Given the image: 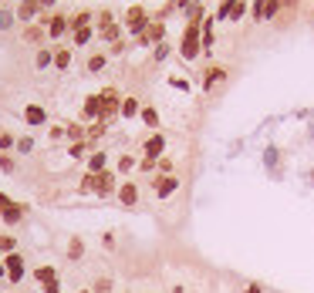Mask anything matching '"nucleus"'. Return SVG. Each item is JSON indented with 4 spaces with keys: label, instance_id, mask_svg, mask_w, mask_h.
Listing matches in <instances>:
<instances>
[{
    "label": "nucleus",
    "instance_id": "obj_25",
    "mask_svg": "<svg viewBox=\"0 0 314 293\" xmlns=\"http://www.w3.org/2000/svg\"><path fill=\"white\" fill-rule=\"evenodd\" d=\"M0 253H3V256L17 253V236H10V232H0Z\"/></svg>",
    "mask_w": 314,
    "mask_h": 293
},
{
    "label": "nucleus",
    "instance_id": "obj_30",
    "mask_svg": "<svg viewBox=\"0 0 314 293\" xmlns=\"http://www.w3.org/2000/svg\"><path fill=\"white\" fill-rule=\"evenodd\" d=\"M81 192H95L98 196V175H91V172H84V179H81V185H78Z\"/></svg>",
    "mask_w": 314,
    "mask_h": 293
},
{
    "label": "nucleus",
    "instance_id": "obj_18",
    "mask_svg": "<svg viewBox=\"0 0 314 293\" xmlns=\"http://www.w3.org/2000/svg\"><path fill=\"white\" fill-rule=\"evenodd\" d=\"M65 139H71V145H75V142H88V125L68 122V125H65Z\"/></svg>",
    "mask_w": 314,
    "mask_h": 293
},
{
    "label": "nucleus",
    "instance_id": "obj_7",
    "mask_svg": "<svg viewBox=\"0 0 314 293\" xmlns=\"http://www.w3.org/2000/svg\"><path fill=\"white\" fill-rule=\"evenodd\" d=\"M281 0H260V3H253L250 7V14H253V20H274L277 14H281Z\"/></svg>",
    "mask_w": 314,
    "mask_h": 293
},
{
    "label": "nucleus",
    "instance_id": "obj_33",
    "mask_svg": "<svg viewBox=\"0 0 314 293\" xmlns=\"http://www.w3.org/2000/svg\"><path fill=\"white\" fill-rule=\"evenodd\" d=\"M10 148H17V139L10 132H0V155H7Z\"/></svg>",
    "mask_w": 314,
    "mask_h": 293
},
{
    "label": "nucleus",
    "instance_id": "obj_40",
    "mask_svg": "<svg viewBox=\"0 0 314 293\" xmlns=\"http://www.w3.org/2000/svg\"><path fill=\"white\" fill-rule=\"evenodd\" d=\"M65 139V125H51V142H61Z\"/></svg>",
    "mask_w": 314,
    "mask_h": 293
},
{
    "label": "nucleus",
    "instance_id": "obj_24",
    "mask_svg": "<svg viewBox=\"0 0 314 293\" xmlns=\"http://www.w3.org/2000/svg\"><path fill=\"white\" fill-rule=\"evenodd\" d=\"M81 256H84V243H81V236H71V243H68V260L78 263Z\"/></svg>",
    "mask_w": 314,
    "mask_h": 293
},
{
    "label": "nucleus",
    "instance_id": "obj_13",
    "mask_svg": "<svg viewBox=\"0 0 314 293\" xmlns=\"http://www.w3.org/2000/svg\"><path fill=\"white\" fill-rule=\"evenodd\" d=\"M227 68H216V64H213V68H206V71H203V81H199V88H203V91H213V84H216V81H227Z\"/></svg>",
    "mask_w": 314,
    "mask_h": 293
},
{
    "label": "nucleus",
    "instance_id": "obj_45",
    "mask_svg": "<svg viewBox=\"0 0 314 293\" xmlns=\"http://www.w3.org/2000/svg\"><path fill=\"white\" fill-rule=\"evenodd\" d=\"M78 293H91V290H78Z\"/></svg>",
    "mask_w": 314,
    "mask_h": 293
},
{
    "label": "nucleus",
    "instance_id": "obj_44",
    "mask_svg": "<svg viewBox=\"0 0 314 293\" xmlns=\"http://www.w3.org/2000/svg\"><path fill=\"white\" fill-rule=\"evenodd\" d=\"M3 277H7V266H3V260H0V280H3Z\"/></svg>",
    "mask_w": 314,
    "mask_h": 293
},
{
    "label": "nucleus",
    "instance_id": "obj_10",
    "mask_svg": "<svg viewBox=\"0 0 314 293\" xmlns=\"http://www.w3.org/2000/svg\"><path fill=\"white\" fill-rule=\"evenodd\" d=\"M115 196H118V202H122L125 209H135V206H139V185H135V182H122Z\"/></svg>",
    "mask_w": 314,
    "mask_h": 293
},
{
    "label": "nucleus",
    "instance_id": "obj_16",
    "mask_svg": "<svg viewBox=\"0 0 314 293\" xmlns=\"http://www.w3.org/2000/svg\"><path fill=\"white\" fill-rule=\"evenodd\" d=\"M162 152H165V139H162V135H149V139H146V158H152V162H159V158H162Z\"/></svg>",
    "mask_w": 314,
    "mask_h": 293
},
{
    "label": "nucleus",
    "instance_id": "obj_19",
    "mask_svg": "<svg viewBox=\"0 0 314 293\" xmlns=\"http://www.w3.org/2000/svg\"><path fill=\"white\" fill-rule=\"evenodd\" d=\"M44 34H48V27H41V24H27V31H24V41H31V44H37V47H41Z\"/></svg>",
    "mask_w": 314,
    "mask_h": 293
},
{
    "label": "nucleus",
    "instance_id": "obj_9",
    "mask_svg": "<svg viewBox=\"0 0 314 293\" xmlns=\"http://www.w3.org/2000/svg\"><path fill=\"white\" fill-rule=\"evenodd\" d=\"M152 189H156L159 199H169V196L179 189V179H176V175H156V179H152Z\"/></svg>",
    "mask_w": 314,
    "mask_h": 293
},
{
    "label": "nucleus",
    "instance_id": "obj_46",
    "mask_svg": "<svg viewBox=\"0 0 314 293\" xmlns=\"http://www.w3.org/2000/svg\"><path fill=\"white\" fill-rule=\"evenodd\" d=\"M172 293H182V290H172Z\"/></svg>",
    "mask_w": 314,
    "mask_h": 293
},
{
    "label": "nucleus",
    "instance_id": "obj_29",
    "mask_svg": "<svg viewBox=\"0 0 314 293\" xmlns=\"http://www.w3.org/2000/svg\"><path fill=\"white\" fill-rule=\"evenodd\" d=\"M91 37H95V27H81V31H75V34H71V41H75L78 47H84Z\"/></svg>",
    "mask_w": 314,
    "mask_h": 293
},
{
    "label": "nucleus",
    "instance_id": "obj_20",
    "mask_svg": "<svg viewBox=\"0 0 314 293\" xmlns=\"http://www.w3.org/2000/svg\"><path fill=\"white\" fill-rule=\"evenodd\" d=\"M54 68L58 71H68L71 68V51L68 47H54Z\"/></svg>",
    "mask_w": 314,
    "mask_h": 293
},
{
    "label": "nucleus",
    "instance_id": "obj_41",
    "mask_svg": "<svg viewBox=\"0 0 314 293\" xmlns=\"http://www.w3.org/2000/svg\"><path fill=\"white\" fill-rule=\"evenodd\" d=\"M139 169H142V172H152L156 162H152V158H139Z\"/></svg>",
    "mask_w": 314,
    "mask_h": 293
},
{
    "label": "nucleus",
    "instance_id": "obj_21",
    "mask_svg": "<svg viewBox=\"0 0 314 293\" xmlns=\"http://www.w3.org/2000/svg\"><path fill=\"white\" fill-rule=\"evenodd\" d=\"M135 115H142L139 98H122V118H135Z\"/></svg>",
    "mask_w": 314,
    "mask_h": 293
},
{
    "label": "nucleus",
    "instance_id": "obj_6",
    "mask_svg": "<svg viewBox=\"0 0 314 293\" xmlns=\"http://www.w3.org/2000/svg\"><path fill=\"white\" fill-rule=\"evenodd\" d=\"M3 266H7V280L17 287L20 280H24V273H27V260L20 256V253H10V256H3Z\"/></svg>",
    "mask_w": 314,
    "mask_h": 293
},
{
    "label": "nucleus",
    "instance_id": "obj_43",
    "mask_svg": "<svg viewBox=\"0 0 314 293\" xmlns=\"http://www.w3.org/2000/svg\"><path fill=\"white\" fill-rule=\"evenodd\" d=\"M243 293H264V287H260V283H250V287H247Z\"/></svg>",
    "mask_w": 314,
    "mask_h": 293
},
{
    "label": "nucleus",
    "instance_id": "obj_34",
    "mask_svg": "<svg viewBox=\"0 0 314 293\" xmlns=\"http://www.w3.org/2000/svg\"><path fill=\"white\" fill-rule=\"evenodd\" d=\"M112 290H115V287H112V280H108V277H98V280L91 283V293H112Z\"/></svg>",
    "mask_w": 314,
    "mask_h": 293
},
{
    "label": "nucleus",
    "instance_id": "obj_35",
    "mask_svg": "<svg viewBox=\"0 0 314 293\" xmlns=\"http://www.w3.org/2000/svg\"><path fill=\"white\" fill-rule=\"evenodd\" d=\"M156 165H159V175H176V172H172L176 165H172V158H169V155H162Z\"/></svg>",
    "mask_w": 314,
    "mask_h": 293
},
{
    "label": "nucleus",
    "instance_id": "obj_42",
    "mask_svg": "<svg viewBox=\"0 0 314 293\" xmlns=\"http://www.w3.org/2000/svg\"><path fill=\"white\" fill-rule=\"evenodd\" d=\"M44 293H61V280H54V283H48V287H44Z\"/></svg>",
    "mask_w": 314,
    "mask_h": 293
},
{
    "label": "nucleus",
    "instance_id": "obj_17",
    "mask_svg": "<svg viewBox=\"0 0 314 293\" xmlns=\"http://www.w3.org/2000/svg\"><path fill=\"white\" fill-rule=\"evenodd\" d=\"M105 169H108V152H98V148H95V152L88 155V172H91V175H101Z\"/></svg>",
    "mask_w": 314,
    "mask_h": 293
},
{
    "label": "nucleus",
    "instance_id": "obj_5",
    "mask_svg": "<svg viewBox=\"0 0 314 293\" xmlns=\"http://www.w3.org/2000/svg\"><path fill=\"white\" fill-rule=\"evenodd\" d=\"M247 14H250V3H243V0H230V3L216 7V20H243Z\"/></svg>",
    "mask_w": 314,
    "mask_h": 293
},
{
    "label": "nucleus",
    "instance_id": "obj_8",
    "mask_svg": "<svg viewBox=\"0 0 314 293\" xmlns=\"http://www.w3.org/2000/svg\"><path fill=\"white\" fill-rule=\"evenodd\" d=\"M68 31H71V17H68V14H54V17H48V37H51V41H61Z\"/></svg>",
    "mask_w": 314,
    "mask_h": 293
},
{
    "label": "nucleus",
    "instance_id": "obj_23",
    "mask_svg": "<svg viewBox=\"0 0 314 293\" xmlns=\"http://www.w3.org/2000/svg\"><path fill=\"white\" fill-rule=\"evenodd\" d=\"M91 20H95V17H91V10H78V14L71 17V34L81 31V27H91Z\"/></svg>",
    "mask_w": 314,
    "mask_h": 293
},
{
    "label": "nucleus",
    "instance_id": "obj_3",
    "mask_svg": "<svg viewBox=\"0 0 314 293\" xmlns=\"http://www.w3.org/2000/svg\"><path fill=\"white\" fill-rule=\"evenodd\" d=\"M98 37H101V41H108V47L122 41V27L115 24L112 10H101V14H98Z\"/></svg>",
    "mask_w": 314,
    "mask_h": 293
},
{
    "label": "nucleus",
    "instance_id": "obj_37",
    "mask_svg": "<svg viewBox=\"0 0 314 293\" xmlns=\"http://www.w3.org/2000/svg\"><path fill=\"white\" fill-rule=\"evenodd\" d=\"M135 165H139V162H135L132 155H122V158H118V172H132Z\"/></svg>",
    "mask_w": 314,
    "mask_h": 293
},
{
    "label": "nucleus",
    "instance_id": "obj_31",
    "mask_svg": "<svg viewBox=\"0 0 314 293\" xmlns=\"http://www.w3.org/2000/svg\"><path fill=\"white\" fill-rule=\"evenodd\" d=\"M105 61H108L105 54H91V58H88V64H84V71H88V74H91V71H101V68H105Z\"/></svg>",
    "mask_w": 314,
    "mask_h": 293
},
{
    "label": "nucleus",
    "instance_id": "obj_4",
    "mask_svg": "<svg viewBox=\"0 0 314 293\" xmlns=\"http://www.w3.org/2000/svg\"><path fill=\"white\" fill-rule=\"evenodd\" d=\"M98 98H101V118H98V122H105V125H108L115 115H122V98H118V91H115V88H105Z\"/></svg>",
    "mask_w": 314,
    "mask_h": 293
},
{
    "label": "nucleus",
    "instance_id": "obj_39",
    "mask_svg": "<svg viewBox=\"0 0 314 293\" xmlns=\"http://www.w3.org/2000/svg\"><path fill=\"white\" fill-rule=\"evenodd\" d=\"M169 58V44L162 41V44H156V61H165Z\"/></svg>",
    "mask_w": 314,
    "mask_h": 293
},
{
    "label": "nucleus",
    "instance_id": "obj_1",
    "mask_svg": "<svg viewBox=\"0 0 314 293\" xmlns=\"http://www.w3.org/2000/svg\"><path fill=\"white\" fill-rule=\"evenodd\" d=\"M203 20H186V31H182V41H179V58L182 61L199 58V51H203Z\"/></svg>",
    "mask_w": 314,
    "mask_h": 293
},
{
    "label": "nucleus",
    "instance_id": "obj_2",
    "mask_svg": "<svg viewBox=\"0 0 314 293\" xmlns=\"http://www.w3.org/2000/svg\"><path fill=\"white\" fill-rule=\"evenodd\" d=\"M149 24H152V17H149V10H146L142 3H132V7L125 10V31H129V34L139 37V34H146Z\"/></svg>",
    "mask_w": 314,
    "mask_h": 293
},
{
    "label": "nucleus",
    "instance_id": "obj_22",
    "mask_svg": "<svg viewBox=\"0 0 314 293\" xmlns=\"http://www.w3.org/2000/svg\"><path fill=\"white\" fill-rule=\"evenodd\" d=\"M34 280L48 287V283H54V280H58V270H54V266H37V270H34Z\"/></svg>",
    "mask_w": 314,
    "mask_h": 293
},
{
    "label": "nucleus",
    "instance_id": "obj_28",
    "mask_svg": "<svg viewBox=\"0 0 314 293\" xmlns=\"http://www.w3.org/2000/svg\"><path fill=\"white\" fill-rule=\"evenodd\" d=\"M14 24H17V14L10 7H0V31H10Z\"/></svg>",
    "mask_w": 314,
    "mask_h": 293
},
{
    "label": "nucleus",
    "instance_id": "obj_15",
    "mask_svg": "<svg viewBox=\"0 0 314 293\" xmlns=\"http://www.w3.org/2000/svg\"><path fill=\"white\" fill-rule=\"evenodd\" d=\"M24 122H27L31 128H41V125L48 122V111H44L41 105H27V108H24Z\"/></svg>",
    "mask_w": 314,
    "mask_h": 293
},
{
    "label": "nucleus",
    "instance_id": "obj_36",
    "mask_svg": "<svg viewBox=\"0 0 314 293\" xmlns=\"http://www.w3.org/2000/svg\"><path fill=\"white\" fill-rule=\"evenodd\" d=\"M17 152H20V155H27V152H34V139H31V135H24V139H17Z\"/></svg>",
    "mask_w": 314,
    "mask_h": 293
},
{
    "label": "nucleus",
    "instance_id": "obj_11",
    "mask_svg": "<svg viewBox=\"0 0 314 293\" xmlns=\"http://www.w3.org/2000/svg\"><path fill=\"white\" fill-rule=\"evenodd\" d=\"M118 172H112V169H105L101 175H98V196H112V192H118Z\"/></svg>",
    "mask_w": 314,
    "mask_h": 293
},
{
    "label": "nucleus",
    "instance_id": "obj_12",
    "mask_svg": "<svg viewBox=\"0 0 314 293\" xmlns=\"http://www.w3.org/2000/svg\"><path fill=\"white\" fill-rule=\"evenodd\" d=\"M81 118H84V122H98V118H101V98H98V94L84 98V105H81Z\"/></svg>",
    "mask_w": 314,
    "mask_h": 293
},
{
    "label": "nucleus",
    "instance_id": "obj_27",
    "mask_svg": "<svg viewBox=\"0 0 314 293\" xmlns=\"http://www.w3.org/2000/svg\"><path fill=\"white\" fill-rule=\"evenodd\" d=\"M51 61H54V51H51V47H37V54H34V64H37V68H48Z\"/></svg>",
    "mask_w": 314,
    "mask_h": 293
},
{
    "label": "nucleus",
    "instance_id": "obj_26",
    "mask_svg": "<svg viewBox=\"0 0 314 293\" xmlns=\"http://www.w3.org/2000/svg\"><path fill=\"white\" fill-rule=\"evenodd\" d=\"M139 118H142L149 128H159V111L152 108V105H142V115H139Z\"/></svg>",
    "mask_w": 314,
    "mask_h": 293
},
{
    "label": "nucleus",
    "instance_id": "obj_14",
    "mask_svg": "<svg viewBox=\"0 0 314 293\" xmlns=\"http://www.w3.org/2000/svg\"><path fill=\"white\" fill-rule=\"evenodd\" d=\"M24 216H27V206H24V202H10V206L0 213V219L7 222V226H17V222L24 219Z\"/></svg>",
    "mask_w": 314,
    "mask_h": 293
},
{
    "label": "nucleus",
    "instance_id": "obj_32",
    "mask_svg": "<svg viewBox=\"0 0 314 293\" xmlns=\"http://www.w3.org/2000/svg\"><path fill=\"white\" fill-rule=\"evenodd\" d=\"M68 152H71V158H88V152H95V148L88 145V142H75Z\"/></svg>",
    "mask_w": 314,
    "mask_h": 293
},
{
    "label": "nucleus",
    "instance_id": "obj_38",
    "mask_svg": "<svg viewBox=\"0 0 314 293\" xmlns=\"http://www.w3.org/2000/svg\"><path fill=\"white\" fill-rule=\"evenodd\" d=\"M14 169H17V162H14L10 155H0V172H7V175H10Z\"/></svg>",
    "mask_w": 314,
    "mask_h": 293
}]
</instances>
